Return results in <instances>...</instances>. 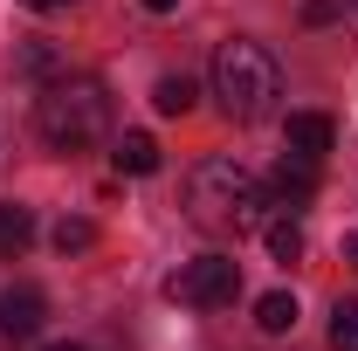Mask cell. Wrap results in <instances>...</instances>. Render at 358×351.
I'll return each instance as SVG.
<instances>
[{"instance_id": "obj_7", "label": "cell", "mask_w": 358, "mask_h": 351, "mask_svg": "<svg viewBox=\"0 0 358 351\" xmlns=\"http://www.w3.org/2000/svg\"><path fill=\"white\" fill-rule=\"evenodd\" d=\"M289 152H296V159H324V152H331V117H324V110H296V117H289Z\"/></svg>"}, {"instance_id": "obj_8", "label": "cell", "mask_w": 358, "mask_h": 351, "mask_svg": "<svg viewBox=\"0 0 358 351\" xmlns=\"http://www.w3.org/2000/svg\"><path fill=\"white\" fill-rule=\"evenodd\" d=\"M110 159H117V173L145 179V173H159V138L152 131H124L117 145H110Z\"/></svg>"}, {"instance_id": "obj_15", "label": "cell", "mask_w": 358, "mask_h": 351, "mask_svg": "<svg viewBox=\"0 0 358 351\" xmlns=\"http://www.w3.org/2000/svg\"><path fill=\"white\" fill-rule=\"evenodd\" d=\"M331 14H338V0H303V21H310V28H324Z\"/></svg>"}, {"instance_id": "obj_19", "label": "cell", "mask_w": 358, "mask_h": 351, "mask_svg": "<svg viewBox=\"0 0 358 351\" xmlns=\"http://www.w3.org/2000/svg\"><path fill=\"white\" fill-rule=\"evenodd\" d=\"M48 351H83V345H48Z\"/></svg>"}, {"instance_id": "obj_2", "label": "cell", "mask_w": 358, "mask_h": 351, "mask_svg": "<svg viewBox=\"0 0 358 351\" xmlns=\"http://www.w3.org/2000/svg\"><path fill=\"white\" fill-rule=\"evenodd\" d=\"M35 131L55 145V152H83L110 131V89L96 76H55V83L35 96Z\"/></svg>"}, {"instance_id": "obj_14", "label": "cell", "mask_w": 358, "mask_h": 351, "mask_svg": "<svg viewBox=\"0 0 358 351\" xmlns=\"http://www.w3.org/2000/svg\"><path fill=\"white\" fill-rule=\"evenodd\" d=\"M90 241H96V227H90V220H62V227H55V248H62V255H83Z\"/></svg>"}, {"instance_id": "obj_3", "label": "cell", "mask_w": 358, "mask_h": 351, "mask_svg": "<svg viewBox=\"0 0 358 351\" xmlns=\"http://www.w3.org/2000/svg\"><path fill=\"white\" fill-rule=\"evenodd\" d=\"M214 96H221V110L234 124H262L268 110H275V96H282V69H275V55L262 42H221L214 48Z\"/></svg>"}, {"instance_id": "obj_4", "label": "cell", "mask_w": 358, "mask_h": 351, "mask_svg": "<svg viewBox=\"0 0 358 351\" xmlns=\"http://www.w3.org/2000/svg\"><path fill=\"white\" fill-rule=\"evenodd\" d=\"M166 296L186 310H221L241 296V262L234 255H200V262H179L166 275Z\"/></svg>"}, {"instance_id": "obj_6", "label": "cell", "mask_w": 358, "mask_h": 351, "mask_svg": "<svg viewBox=\"0 0 358 351\" xmlns=\"http://www.w3.org/2000/svg\"><path fill=\"white\" fill-rule=\"evenodd\" d=\"M42 317H48V296L35 289V282H21V289H7V296H0V338L28 345V338L42 331Z\"/></svg>"}, {"instance_id": "obj_1", "label": "cell", "mask_w": 358, "mask_h": 351, "mask_svg": "<svg viewBox=\"0 0 358 351\" xmlns=\"http://www.w3.org/2000/svg\"><path fill=\"white\" fill-rule=\"evenodd\" d=\"M186 220L214 241H241V234L268 227V193L241 159H200L186 173Z\"/></svg>"}, {"instance_id": "obj_10", "label": "cell", "mask_w": 358, "mask_h": 351, "mask_svg": "<svg viewBox=\"0 0 358 351\" xmlns=\"http://www.w3.org/2000/svg\"><path fill=\"white\" fill-rule=\"evenodd\" d=\"M255 324H262L268 338H282V331H296V296H289V289H268L262 303H255Z\"/></svg>"}, {"instance_id": "obj_18", "label": "cell", "mask_w": 358, "mask_h": 351, "mask_svg": "<svg viewBox=\"0 0 358 351\" xmlns=\"http://www.w3.org/2000/svg\"><path fill=\"white\" fill-rule=\"evenodd\" d=\"M345 255H352V262H358V234H345Z\"/></svg>"}, {"instance_id": "obj_9", "label": "cell", "mask_w": 358, "mask_h": 351, "mask_svg": "<svg viewBox=\"0 0 358 351\" xmlns=\"http://www.w3.org/2000/svg\"><path fill=\"white\" fill-rule=\"evenodd\" d=\"M28 241H35V214L7 200V207H0V262H7V255H21Z\"/></svg>"}, {"instance_id": "obj_13", "label": "cell", "mask_w": 358, "mask_h": 351, "mask_svg": "<svg viewBox=\"0 0 358 351\" xmlns=\"http://www.w3.org/2000/svg\"><path fill=\"white\" fill-rule=\"evenodd\" d=\"M331 351H358V296L331 310Z\"/></svg>"}, {"instance_id": "obj_17", "label": "cell", "mask_w": 358, "mask_h": 351, "mask_svg": "<svg viewBox=\"0 0 358 351\" xmlns=\"http://www.w3.org/2000/svg\"><path fill=\"white\" fill-rule=\"evenodd\" d=\"M145 7H152V14H173V7H179V0H145Z\"/></svg>"}, {"instance_id": "obj_12", "label": "cell", "mask_w": 358, "mask_h": 351, "mask_svg": "<svg viewBox=\"0 0 358 351\" xmlns=\"http://www.w3.org/2000/svg\"><path fill=\"white\" fill-rule=\"evenodd\" d=\"M152 103H159L166 117H186V110H193V76H159Z\"/></svg>"}, {"instance_id": "obj_5", "label": "cell", "mask_w": 358, "mask_h": 351, "mask_svg": "<svg viewBox=\"0 0 358 351\" xmlns=\"http://www.w3.org/2000/svg\"><path fill=\"white\" fill-rule=\"evenodd\" d=\"M268 207H282V214H296V207H310L317 200V159H296V152H282L275 159V173L262 179Z\"/></svg>"}, {"instance_id": "obj_11", "label": "cell", "mask_w": 358, "mask_h": 351, "mask_svg": "<svg viewBox=\"0 0 358 351\" xmlns=\"http://www.w3.org/2000/svg\"><path fill=\"white\" fill-rule=\"evenodd\" d=\"M262 234H268V255H275L282 268H296V262H303V227H296L289 214H282V220H268Z\"/></svg>"}, {"instance_id": "obj_16", "label": "cell", "mask_w": 358, "mask_h": 351, "mask_svg": "<svg viewBox=\"0 0 358 351\" xmlns=\"http://www.w3.org/2000/svg\"><path fill=\"white\" fill-rule=\"evenodd\" d=\"M21 7H35V14H55V7H76V0H21Z\"/></svg>"}]
</instances>
